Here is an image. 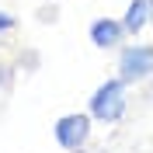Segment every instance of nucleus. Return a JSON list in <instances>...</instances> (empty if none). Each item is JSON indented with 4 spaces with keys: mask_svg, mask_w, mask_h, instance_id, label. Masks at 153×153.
<instances>
[{
    "mask_svg": "<svg viewBox=\"0 0 153 153\" xmlns=\"http://www.w3.org/2000/svg\"><path fill=\"white\" fill-rule=\"evenodd\" d=\"M115 73L122 76L125 84H143L153 76V45L150 42H125L118 49V63Z\"/></svg>",
    "mask_w": 153,
    "mask_h": 153,
    "instance_id": "nucleus-2",
    "label": "nucleus"
},
{
    "mask_svg": "<svg viewBox=\"0 0 153 153\" xmlns=\"http://www.w3.org/2000/svg\"><path fill=\"white\" fill-rule=\"evenodd\" d=\"M18 80V63L14 59H0V94H7Z\"/></svg>",
    "mask_w": 153,
    "mask_h": 153,
    "instance_id": "nucleus-6",
    "label": "nucleus"
},
{
    "mask_svg": "<svg viewBox=\"0 0 153 153\" xmlns=\"http://www.w3.org/2000/svg\"><path fill=\"white\" fill-rule=\"evenodd\" d=\"M14 63H18V70H28V73H31V70H38V63H42V59H38L35 49H21Z\"/></svg>",
    "mask_w": 153,
    "mask_h": 153,
    "instance_id": "nucleus-7",
    "label": "nucleus"
},
{
    "mask_svg": "<svg viewBox=\"0 0 153 153\" xmlns=\"http://www.w3.org/2000/svg\"><path fill=\"white\" fill-rule=\"evenodd\" d=\"M122 25L129 35H139L153 25V0H129V7L122 14Z\"/></svg>",
    "mask_w": 153,
    "mask_h": 153,
    "instance_id": "nucleus-5",
    "label": "nucleus"
},
{
    "mask_svg": "<svg viewBox=\"0 0 153 153\" xmlns=\"http://www.w3.org/2000/svg\"><path fill=\"white\" fill-rule=\"evenodd\" d=\"M125 87H129V84H125L118 73L94 87V94H91V101H87V111H91L94 122H108V125H111V122H122V115L129 111Z\"/></svg>",
    "mask_w": 153,
    "mask_h": 153,
    "instance_id": "nucleus-1",
    "label": "nucleus"
},
{
    "mask_svg": "<svg viewBox=\"0 0 153 153\" xmlns=\"http://www.w3.org/2000/svg\"><path fill=\"white\" fill-rule=\"evenodd\" d=\"M91 111H70V115H59L56 125H52V139H56L59 150L66 153H80L87 143H91Z\"/></svg>",
    "mask_w": 153,
    "mask_h": 153,
    "instance_id": "nucleus-3",
    "label": "nucleus"
},
{
    "mask_svg": "<svg viewBox=\"0 0 153 153\" xmlns=\"http://www.w3.org/2000/svg\"><path fill=\"white\" fill-rule=\"evenodd\" d=\"M87 35H91V42H94V49H105V52H111V49H122L125 45V25L118 18H94L91 21V28H87Z\"/></svg>",
    "mask_w": 153,
    "mask_h": 153,
    "instance_id": "nucleus-4",
    "label": "nucleus"
},
{
    "mask_svg": "<svg viewBox=\"0 0 153 153\" xmlns=\"http://www.w3.org/2000/svg\"><path fill=\"white\" fill-rule=\"evenodd\" d=\"M18 31V18L10 14V10H0V38H7Z\"/></svg>",
    "mask_w": 153,
    "mask_h": 153,
    "instance_id": "nucleus-8",
    "label": "nucleus"
},
{
    "mask_svg": "<svg viewBox=\"0 0 153 153\" xmlns=\"http://www.w3.org/2000/svg\"><path fill=\"white\" fill-rule=\"evenodd\" d=\"M38 21H56V7H45V10H38Z\"/></svg>",
    "mask_w": 153,
    "mask_h": 153,
    "instance_id": "nucleus-9",
    "label": "nucleus"
}]
</instances>
